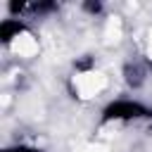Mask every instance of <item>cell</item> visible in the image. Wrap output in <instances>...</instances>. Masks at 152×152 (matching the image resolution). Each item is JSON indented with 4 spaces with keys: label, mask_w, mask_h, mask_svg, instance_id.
Wrapping results in <instances>:
<instances>
[{
    "label": "cell",
    "mask_w": 152,
    "mask_h": 152,
    "mask_svg": "<svg viewBox=\"0 0 152 152\" xmlns=\"http://www.w3.org/2000/svg\"><path fill=\"white\" fill-rule=\"evenodd\" d=\"M138 116H150V109L133 100H116L104 107V119H138Z\"/></svg>",
    "instance_id": "1"
},
{
    "label": "cell",
    "mask_w": 152,
    "mask_h": 152,
    "mask_svg": "<svg viewBox=\"0 0 152 152\" xmlns=\"http://www.w3.org/2000/svg\"><path fill=\"white\" fill-rule=\"evenodd\" d=\"M24 31V24L21 21H17V19H5L2 24H0V38L7 43V40H12L17 33H21Z\"/></svg>",
    "instance_id": "2"
},
{
    "label": "cell",
    "mask_w": 152,
    "mask_h": 152,
    "mask_svg": "<svg viewBox=\"0 0 152 152\" xmlns=\"http://www.w3.org/2000/svg\"><path fill=\"white\" fill-rule=\"evenodd\" d=\"M126 78L131 86H138L140 83V69L138 66H126Z\"/></svg>",
    "instance_id": "3"
},
{
    "label": "cell",
    "mask_w": 152,
    "mask_h": 152,
    "mask_svg": "<svg viewBox=\"0 0 152 152\" xmlns=\"http://www.w3.org/2000/svg\"><path fill=\"white\" fill-rule=\"evenodd\" d=\"M83 7H86V10H88V12H95V14H97V12H100V10H102V5H100V2H86V5H83Z\"/></svg>",
    "instance_id": "4"
},
{
    "label": "cell",
    "mask_w": 152,
    "mask_h": 152,
    "mask_svg": "<svg viewBox=\"0 0 152 152\" xmlns=\"http://www.w3.org/2000/svg\"><path fill=\"white\" fill-rule=\"evenodd\" d=\"M93 64V59L90 57H86V59H81V62H76V69H88Z\"/></svg>",
    "instance_id": "5"
},
{
    "label": "cell",
    "mask_w": 152,
    "mask_h": 152,
    "mask_svg": "<svg viewBox=\"0 0 152 152\" xmlns=\"http://www.w3.org/2000/svg\"><path fill=\"white\" fill-rule=\"evenodd\" d=\"M7 152H36L33 147H12V150H7Z\"/></svg>",
    "instance_id": "6"
}]
</instances>
